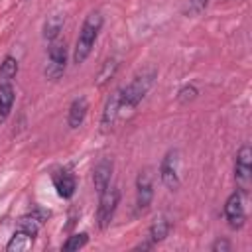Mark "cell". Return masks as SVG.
<instances>
[{
	"mask_svg": "<svg viewBox=\"0 0 252 252\" xmlns=\"http://www.w3.org/2000/svg\"><path fill=\"white\" fill-rule=\"evenodd\" d=\"M100 30H102V16H100V12H91L85 18V22L81 26V32H79V37H77V43H75L73 61L77 65L85 63V59L91 55L93 45H94Z\"/></svg>",
	"mask_w": 252,
	"mask_h": 252,
	"instance_id": "cell-1",
	"label": "cell"
},
{
	"mask_svg": "<svg viewBox=\"0 0 252 252\" xmlns=\"http://www.w3.org/2000/svg\"><path fill=\"white\" fill-rule=\"evenodd\" d=\"M156 71H142L140 75H136L124 89H120V98H122V110L126 108H136L138 102L146 96V93L150 91L152 83H154Z\"/></svg>",
	"mask_w": 252,
	"mask_h": 252,
	"instance_id": "cell-2",
	"label": "cell"
},
{
	"mask_svg": "<svg viewBox=\"0 0 252 252\" xmlns=\"http://www.w3.org/2000/svg\"><path fill=\"white\" fill-rule=\"evenodd\" d=\"M234 179L238 185V191L244 195L250 189V179H252V148L244 144L236 152V161H234Z\"/></svg>",
	"mask_w": 252,
	"mask_h": 252,
	"instance_id": "cell-3",
	"label": "cell"
},
{
	"mask_svg": "<svg viewBox=\"0 0 252 252\" xmlns=\"http://www.w3.org/2000/svg\"><path fill=\"white\" fill-rule=\"evenodd\" d=\"M118 201H120V191H118L116 187H110V185H108L102 193H98L96 222H98V226H100L102 230L110 224V220H112V217H114V213H116Z\"/></svg>",
	"mask_w": 252,
	"mask_h": 252,
	"instance_id": "cell-4",
	"label": "cell"
},
{
	"mask_svg": "<svg viewBox=\"0 0 252 252\" xmlns=\"http://www.w3.org/2000/svg\"><path fill=\"white\" fill-rule=\"evenodd\" d=\"M47 59H49V63L45 67V75L51 81H55L63 75L65 65H67V45H65V41H55L53 39L49 49H47Z\"/></svg>",
	"mask_w": 252,
	"mask_h": 252,
	"instance_id": "cell-5",
	"label": "cell"
},
{
	"mask_svg": "<svg viewBox=\"0 0 252 252\" xmlns=\"http://www.w3.org/2000/svg\"><path fill=\"white\" fill-rule=\"evenodd\" d=\"M224 219L230 228H242L246 222V213H244V193L242 191H232L224 203Z\"/></svg>",
	"mask_w": 252,
	"mask_h": 252,
	"instance_id": "cell-6",
	"label": "cell"
},
{
	"mask_svg": "<svg viewBox=\"0 0 252 252\" xmlns=\"http://www.w3.org/2000/svg\"><path fill=\"white\" fill-rule=\"evenodd\" d=\"M179 152L177 150H169L161 163H159V177H161V183L169 189V191H175L179 187Z\"/></svg>",
	"mask_w": 252,
	"mask_h": 252,
	"instance_id": "cell-7",
	"label": "cell"
},
{
	"mask_svg": "<svg viewBox=\"0 0 252 252\" xmlns=\"http://www.w3.org/2000/svg\"><path fill=\"white\" fill-rule=\"evenodd\" d=\"M152 199H154L152 177H150L148 169H144L136 177V209L138 211H146L152 205Z\"/></svg>",
	"mask_w": 252,
	"mask_h": 252,
	"instance_id": "cell-8",
	"label": "cell"
},
{
	"mask_svg": "<svg viewBox=\"0 0 252 252\" xmlns=\"http://www.w3.org/2000/svg\"><path fill=\"white\" fill-rule=\"evenodd\" d=\"M112 169H114V163H112L110 158H102V159L94 165V169H93V183H94L96 193H102V191L110 185Z\"/></svg>",
	"mask_w": 252,
	"mask_h": 252,
	"instance_id": "cell-9",
	"label": "cell"
},
{
	"mask_svg": "<svg viewBox=\"0 0 252 252\" xmlns=\"http://www.w3.org/2000/svg\"><path fill=\"white\" fill-rule=\"evenodd\" d=\"M53 185H55L57 195L61 199H71L75 195V191H77V179H75V175L71 171H65V169L63 171H57L53 175Z\"/></svg>",
	"mask_w": 252,
	"mask_h": 252,
	"instance_id": "cell-10",
	"label": "cell"
},
{
	"mask_svg": "<svg viewBox=\"0 0 252 252\" xmlns=\"http://www.w3.org/2000/svg\"><path fill=\"white\" fill-rule=\"evenodd\" d=\"M120 110H122V98H120V89H118V91H114L110 94V98H108V102L104 106L102 120H100L102 128H106V130L112 128L114 122H116V118H118V114H120Z\"/></svg>",
	"mask_w": 252,
	"mask_h": 252,
	"instance_id": "cell-11",
	"label": "cell"
},
{
	"mask_svg": "<svg viewBox=\"0 0 252 252\" xmlns=\"http://www.w3.org/2000/svg\"><path fill=\"white\" fill-rule=\"evenodd\" d=\"M87 110H89V102L85 96H79L71 102L69 106V114H67V124L71 128H79L83 122H85V116H87Z\"/></svg>",
	"mask_w": 252,
	"mask_h": 252,
	"instance_id": "cell-12",
	"label": "cell"
},
{
	"mask_svg": "<svg viewBox=\"0 0 252 252\" xmlns=\"http://www.w3.org/2000/svg\"><path fill=\"white\" fill-rule=\"evenodd\" d=\"M14 98H16V91L12 87V83H0V122H4L14 106Z\"/></svg>",
	"mask_w": 252,
	"mask_h": 252,
	"instance_id": "cell-13",
	"label": "cell"
},
{
	"mask_svg": "<svg viewBox=\"0 0 252 252\" xmlns=\"http://www.w3.org/2000/svg\"><path fill=\"white\" fill-rule=\"evenodd\" d=\"M63 24H65V18H63L61 14H51V16H47V20H45V24H43V37H45L47 41L57 39L59 32L63 30Z\"/></svg>",
	"mask_w": 252,
	"mask_h": 252,
	"instance_id": "cell-14",
	"label": "cell"
},
{
	"mask_svg": "<svg viewBox=\"0 0 252 252\" xmlns=\"http://www.w3.org/2000/svg\"><path fill=\"white\" fill-rule=\"evenodd\" d=\"M169 228H171V224H169V220H165V219H159V220H156L152 226H150V230H148V240L152 242V244H158V242H161L167 234H169Z\"/></svg>",
	"mask_w": 252,
	"mask_h": 252,
	"instance_id": "cell-15",
	"label": "cell"
},
{
	"mask_svg": "<svg viewBox=\"0 0 252 252\" xmlns=\"http://www.w3.org/2000/svg\"><path fill=\"white\" fill-rule=\"evenodd\" d=\"M18 73V59L12 55H6L0 63V83H12V79Z\"/></svg>",
	"mask_w": 252,
	"mask_h": 252,
	"instance_id": "cell-16",
	"label": "cell"
},
{
	"mask_svg": "<svg viewBox=\"0 0 252 252\" xmlns=\"http://www.w3.org/2000/svg\"><path fill=\"white\" fill-rule=\"evenodd\" d=\"M87 242H89V234H87V232H79V234L69 236V238L63 242V250H65V252H73V250L83 248Z\"/></svg>",
	"mask_w": 252,
	"mask_h": 252,
	"instance_id": "cell-17",
	"label": "cell"
},
{
	"mask_svg": "<svg viewBox=\"0 0 252 252\" xmlns=\"http://www.w3.org/2000/svg\"><path fill=\"white\" fill-rule=\"evenodd\" d=\"M116 67H118V63H116V59H108L104 65H102V69H100V73H98V77H96V83H98V87H102L112 75H114V71H116Z\"/></svg>",
	"mask_w": 252,
	"mask_h": 252,
	"instance_id": "cell-18",
	"label": "cell"
},
{
	"mask_svg": "<svg viewBox=\"0 0 252 252\" xmlns=\"http://www.w3.org/2000/svg\"><path fill=\"white\" fill-rule=\"evenodd\" d=\"M209 6V0H189V4H187V14H191V16H197V14H201L205 8Z\"/></svg>",
	"mask_w": 252,
	"mask_h": 252,
	"instance_id": "cell-19",
	"label": "cell"
},
{
	"mask_svg": "<svg viewBox=\"0 0 252 252\" xmlns=\"http://www.w3.org/2000/svg\"><path fill=\"white\" fill-rule=\"evenodd\" d=\"M195 96H197V89H195L193 85H187V87H183V89L179 91V94H177L179 102H187V100H193Z\"/></svg>",
	"mask_w": 252,
	"mask_h": 252,
	"instance_id": "cell-20",
	"label": "cell"
},
{
	"mask_svg": "<svg viewBox=\"0 0 252 252\" xmlns=\"http://www.w3.org/2000/svg\"><path fill=\"white\" fill-rule=\"evenodd\" d=\"M211 250H213V252H219V250H220V252H226V250H230V242H228V240H224V238H222V240L219 238V240H215V242H213Z\"/></svg>",
	"mask_w": 252,
	"mask_h": 252,
	"instance_id": "cell-21",
	"label": "cell"
}]
</instances>
